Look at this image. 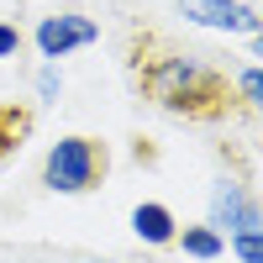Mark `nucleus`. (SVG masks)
<instances>
[{"label": "nucleus", "mask_w": 263, "mask_h": 263, "mask_svg": "<svg viewBox=\"0 0 263 263\" xmlns=\"http://www.w3.org/2000/svg\"><path fill=\"white\" fill-rule=\"evenodd\" d=\"M137 90L168 116L211 121V116H227L232 79L216 69L205 53H179V48L142 53L137 48Z\"/></svg>", "instance_id": "obj_1"}, {"label": "nucleus", "mask_w": 263, "mask_h": 263, "mask_svg": "<svg viewBox=\"0 0 263 263\" xmlns=\"http://www.w3.org/2000/svg\"><path fill=\"white\" fill-rule=\"evenodd\" d=\"M105 174H111V153L100 137H84V132L58 137L42 158V184L53 195H90L105 184Z\"/></svg>", "instance_id": "obj_2"}, {"label": "nucleus", "mask_w": 263, "mask_h": 263, "mask_svg": "<svg viewBox=\"0 0 263 263\" xmlns=\"http://www.w3.org/2000/svg\"><path fill=\"white\" fill-rule=\"evenodd\" d=\"M95 42H100V21L84 11H53L32 27V48L42 53V63H58L79 48H95Z\"/></svg>", "instance_id": "obj_3"}, {"label": "nucleus", "mask_w": 263, "mask_h": 263, "mask_svg": "<svg viewBox=\"0 0 263 263\" xmlns=\"http://www.w3.org/2000/svg\"><path fill=\"white\" fill-rule=\"evenodd\" d=\"M205 227L211 232H263V205L258 195L242 184V179H216L211 184V200H205Z\"/></svg>", "instance_id": "obj_4"}, {"label": "nucleus", "mask_w": 263, "mask_h": 263, "mask_svg": "<svg viewBox=\"0 0 263 263\" xmlns=\"http://www.w3.org/2000/svg\"><path fill=\"white\" fill-rule=\"evenodd\" d=\"M179 16L190 27H205V32H227V37H258L263 16L253 0H174Z\"/></svg>", "instance_id": "obj_5"}, {"label": "nucleus", "mask_w": 263, "mask_h": 263, "mask_svg": "<svg viewBox=\"0 0 263 263\" xmlns=\"http://www.w3.org/2000/svg\"><path fill=\"white\" fill-rule=\"evenodd\" d=\"M174 232H179V216H174L163 200L132 205V237H137L142 248H174Z\"/></svg>", "instance_id": "obj_6"}, {"label": "nucleus", "mask_w": 263, "mask_h": 263, "mask_svg": "<svg viewBox=\"0 0 263 263\" xmlns=\"http://www.w3.org/2000/svg\"><path fill=\"white\" fill-rule=\"evenodd\" d=\"M174 248H179L184 258H195V263H216L227 253V237L200 221V227H179V232H174Z\"/></svg>", "instance_id": "obj_7"}, {"label": "nucleus", "mask_w": 263, "mask_h": 263, "mask_svg": "<svg viewBox=\"0 0 263 263\" xmlns=\"http://www.w3.org/2000/svg\"><path fill=\"white\" fill-rule=\"evenodd\" d=\"M32 90H37L42 105H58V100H63V63H37Z\"/></svg>", "instance_id": "obj_8"}, {"label": "nucleus", "mask_w": 263, "mask_h": 263, "mask_svg": "<svg viewBox=\"0 0 263 263\" xmlns=\"http://www.w3.org/2000/svg\"><path fill=\"white\" fill-rule=\"evenodd\" d=\"M232 90L242 95V111H258V105H263V69H258V63H248V69H237Z\"/></svg>", "instance_id": "obj_9"}, {"label": "nucleus", "mask_w": 263, "mask_h": 263, "mask_svg": "<svg viewBox=\"0 0 263 263\" xmlns=\"http://www.w3.org/2000/svg\"><path fill=\"white\" fill-rule=\"evenodd\" d=\"M227 248L237 253V263H263V232H232Z\"/></svg>", "instance_id": "obj_10"}, {"label": "nucleus", "mask_w": 263, "mask_h": 263, "mask_svg": "<svg viewBox=\"0 0 263 263\" xmlns=\"http://www.w3.org/2000/svg\"><path fill=\"white\" fill-rule=\"evenodd\" d=\"M21 42H27V37H21V27H16V21H0V63H6V58H16V53H21Z\"/></svg>", "instance_id": "obj_11"}, {"label": "nucleus", "mask_w": 263, "mask_h": 263, "mask_svg": "<svg viewBox=\"0 0 263 263\" xmlns=\"http://www.w3.org/2000/svg\"><path fill=\"white\" fill-rule=\"evenodd\" d=\"M79 263H116V258H79Z\"/></svg>", "instance_id": "obj_12"}]
</instances>
